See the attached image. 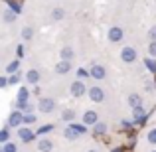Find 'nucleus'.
<instances>
[{
	"label": "nucleus",
	"mask_w": 156,
	"mask_h": 152,
	"mask_svg": "<svg viewBox=\"0 0 156 152\" xmlns=\"http://www.w3.org/2000/svg\"><path fill=\"white\" fill-rule=\"evenodd\" d=\"M148 142H150V144H156V129H152L148 133Z\"/></svg>",
	"instance_id": "27"
},
{
	"label": "nucleus",
	"mask_w": 156,
	"mask_h": 152,
	"mask_svg": "<svg viewBox=\"0 0 156 152\" xmlns=\"http://www.w3.org/2000/svg\"><path fill=\"white\" fill-rule=\"evenodd\" d=\"M63 18V10H61V8H55V10H53V20H61Z\"/></svg>",
	"instance_id": "26"
},
{
	"label": "nucleus",
	"mask_w": 156,
	"mask_h": 152,
	"mask_svg": "<svg viewBox=\"0 0 156 152\" xmlns=\"http://www.w3.org/2000/svg\"><path fill=\"white\" fill-rule=\"evenodd\" d=\"M107 38H109V42H113V44H117V42H121L122 40V30L121 28H111L109 30V34H107Z\"/></svg>",
	"instance_id": "2"
},
{
	"label": "nucleus",
	"mask_w": 156,
	"mask_h": 152,
	"mask_svg": "<svg viewBox=\"0 0 156 152\" xmlns=\"http://www.w3.org/2000/svg\"><path fill=\"white\" fill-rule=\"evenodd\" d=\"M53 148V144H51V140H48V138H42V140L38 142V150L40 152H51Z\"/></svg>",
	"instance_id": "11"
},
{
	"label": "nucleus",
	"mask_w": 156,
	"mask_h": 152,
	"mask_svg": "<svg viewBox=\"0 0 156 152\" xmlns=\"http://www.w3.org/2000/svg\"><path fill=\"white\" fill-rule=\"evenodd\" d=\"M10 6H12V12H14V14H18V12H20V4H18V2L10 0Z\"/></svg>",
	"instance_id": "30"
},
{
	"label": "nucleus",
	"mask_w": 156,
	"mask_h": 152,
	"mask_svg": "<svg viewBox=\"0 0 156 152\" xmlns=\"http://www.w3.org/2000/svg\"><path fill=\"white\" fill-rule=\"evenodd\" d=\"M8 125L14 126V129L20 126V125H22V113H20V111H14V113L10 115V118H8Z\"/></svg>",
	"instance_id": "7"
},
{
	"label": "nucleus",
	"mask_w": 156,
	"mask_h": 152,
	"mask_svg": "<svg viewBox=\"0 0 156 152\" xmlns=\"http://www.w3.org/2000/svg\"><path fill=\"white\" fill-rule=\"evenodd\" d=\"M89 75L95 77V79H105V67H101V65H93V69L89 71Z\"/></svg>",
	"instance_id": "10"
},
{
	"label": "nucleus",
	"mask_w": 156,
	"mask_h": 152,
	"mask_svg": "<svg viewBox=\"0 0 156 152\" xmlns=\"http://www.w3.org/2000/svg\"><path fill=\"white\" fill-rule=\"evenodd\" d=\"M4 20H6V22H12V20H14V12H6Z\"/></svg>",
	"instance_id": "34"
},
{
	"label": "nucleus",
	"mask_w": 156,
	"mask_h": 152,
	"mask_svg": "<svg viewBox=\"0 0 156 152\" xmlns=\"http://www.w3.org/2000/svg\"><path fill=\"white\" fill-rule=\"evenodd\" d=\"M148 51H150V55H152V57H156V42H152V44H150Z\"/></svg>",
	"instance_id": "32"
},
{
	"label": "nucleus",
	"mask_w": 156,
	"mask_h": 152,
	"mask_svg": "<svg viewBox=\"0 0 156 152\" xmlns=\"http://www.w3.org/2000/svg\"><path fill=\"white\" fill-rule=\"evenodd\" d=\"M148 36H150V40H152V42H156V26H154V28H150Z\"/></svg>",
	"instance_id": "33"
},
{
	"label": "nucleus",
	"mask_w": 156,
	"mask_h": 152,
	"mask_svg": "<svg viewBox=\"0 0 156 152\" xmlns=\"http://www.w3.org/2000/svg\"><path fill=\"white\" fill-rule=\"evenodd\" d=\"M18 81H20V75H18V73H12V77L8 79V83H12V85H14V83H18Z\"/></svg>",
	"instance_id": "31"
},
{
	"label": "nucleus",
	"mask_w": 156,
	"mask_h": 152,
	"mask_svg": "<svg viewBox=\"0 0 156 152\" xmlns=\"http://www.w3.org/2000/svg\"><path fill=\"white\" fill-rule=\"evenodd\" d=\"M63 134H65V138H67V140H73V138H77V136H79V134H77L75 130L71 129V126H69V129H65V133H63Z\"/></svg>",
	"instance_id": "21"
},
{
	"label": "nucleus",
	"mask_w": 156,
	"mask_h": 152,
	"mask_svg": "<svg viewBox=\"0 0 156 152\" xmlns=\"http://www.w3.org/2000/svg\"><path fill=\"white\" fill-rule=\"evenodd\" d=\"M38 107H40V111H42V113H51L53 107H55V103H53L51 99H42Z\"/></svg>",
	"instance_id": "8"
},
{
	"label": "nucleus",
	"mask_w": 156,
	"mask_h": 152,
	"mask_svg": "<svg viewBox=\"0 0 156 152\" xmlns=\"http://www.w3.org/2000/svg\"><path fill=\"white\" fill-rule=\"evenodd\" d=\"M18 61H12V63H8V67H6V71L8 73H16V71H18Z\"/></svg>",
	"instance_id": "24"
},
{
	"label": "nucleus",
	"mask_w": 156,
	"mask_h": 152,
	"mask_svg": "<svg viewBox=\"0 0 156 152\" xmlns=\"http://www.w3.org/2000/svg\"><path fill=\"white\" fill-rule=\"evenodd\" d=\"M146 121V113L142 107H134V122L136 125H142V122Z\"/></svg>",
	"instance_id": "9"
},
{
	"label": "nucleus",
	"mask_w": 156,
	"mask_h": 152,
	"mask_svg": "<svg viewBox=\"0 0 156 152\" xmlns=\"http://www.w3.org/2000/svg\"><path fill=\"white\" fill-rule=\"evenodd\" d=\"M97 113L95 111H87V113L83 115V125L85 126H91V125H97Z\"/></svg>",
	"instance_id": "4"
},
{
	"label": "nucleus",
	"mask_w": 156,
	"mask_h": 152,
	"mask_svg": "<svg viewBox=\"0 0 156 152\" xmlns=\"http://www.w3.org/2000/svg\"><path fill=\"white\" fill-rule=\"evenodd\" d=\"M22 38L24 40H30L32 38V30H30V28H24V30H22Z\"/></svg>",
	"instance_id": "28"
},
{
	"label": "nucleus",
	"mask_w": 156,
	"mask_h": 152,
	"mask_svg": "<svg viewBox=\"0 0 156 152\" xmlns=\"http://www.w3.org/2000/svg\"><path fill=\"white\" fill-rule=\"evenodd\" d=\"M105 130H107V125H103V122H97V125H95V130H93V133H95V134H103Z\"/></svg>",
	"instance_id": "23"
},
{
	"label": "nucleus",
	"mask_w": 156,
	"mask_h": 152,
	"mask_svg": "<svg viewBox=\"0 0 156 152\" xmlns=\"http://www.w3.org/2000/svg\"><path fill=\"white\" fill-rule=\"evenodd\" d=\"M18 134H20V138H22V142H32L36 138V133H32L30 129H20Z\"/></svg>",
	"instance_id": "6"
},
{
	"label": "nucleus",
	"mask_w": 156,
	"mask_h": 152,
	"mask_svg": "<svg viewBox=\"0 0 156 152\" xmlns=\"http://www.w3.org/2000/svg\"><path fill=\"white\" fill-rule=\"evenodd\" d=\"M36 121H38V118H36V115H34V113H26V115H22V122H24V125H34Z\"/></svg>",
	"instance_id": "14"
},
{
	"label": "nucleus",
	"mask_w": 156,
	"mask_h": 152,
	"mask_svg": "<svg viewBox=\"0 0 156 152\" xmlns=\"http://www.w3.org/2000/svg\"><path fill=\"white\" fill-rule=\"evenodd\" d=\"M59 55H61V61H69L73 57V50H71V48H63Z\"/></svg>",
	"instance_id": "15"
},
{
	"label": "nucleus",
	"mask_w": 156,
	"mask_h": 152,
	"mask_svg": "<svg viewBox=\"0 0 156 152\" xmlns=\"http://www.w3.org/2000/svg\"><path fill=\"white\" fill-rule=\"evenodd\" d=\"M61 118H63V121H67V122H71L73 118H75V111H71V109L63 111V113H61Z\"/></svg>",
	"instance_id": "16"
},
{
	"label": "nucleus",
	"mask_w": 156,
	"mask_h": 152,
	"mask_svg": "<svg viewBox=\"0 0 156 152\" xmlns=\"http://www.w3.org/2000/svg\"><path fill=\"white\" fill-rule=\"evenodd\" d=\"M89 152H97V150H89Z\"/></svg>",
	"instance_id": "37"
},
{
	"label": "nucleus",
	"mask_w": 156,
	"mask_h": 152,
	"mask_svg": "<svg viewBox=\"0 0 156 152\" xmlns=\"http://www.w3.org/2000/svg\"><path fill=\"white\" fill-rule=\"evenodd\" d=\"M0 152H18V146H16L14 142H6V144H4V148L0 150Z\"/></svg>",
	"instance_id": "20"
},
{
	"label": "nucleus",
	"mask_w": 156,
	"mask_h": 152,
	"mask_svg": "<svg viewBox=\"0 0 156 152\" xmlns=\"http://www.w3.org/2000/svg\"><path fill=\"white\" fill-rule=\"evenodd\" d=\"M28 95H30V93H28V89L22 87V89H20V93H18V103H26L28 101Z\"/></svg>",
	"instance_id": "18"
},
{
	"label": "nucleus",
	"mask_w": 156,
	"mask_h": 152,
	"mask_svg": "<svg viewBox=\"0 0 156 152\" xmlns=\"http://www.w3.org/2000/svg\"><path fill=\"white\" fill-rule=\"evenodd\" d=\"M77 75H79V77H87L89 71H87V69H77Z\"/></svg>",
	"instance_id": "35"
},
{
	"label": "nucleus",
	"mask_w": 156,
	"mask_h": 152,
	"mask_svg": "<svg viewBox=\"0 0 156 152\" xmlns=\"http://www.w3.org/2000/svg\"><path fill=\"white\" fill-rule=\"evenodd\" d=\"M26 81H28V83H32V85H36L40 81V73L36 71V69H30V71L26 73Z\"/></svg>",
	"instance_id": "12"
},
{
	"label": "nucleus",
	"mask_w": 156,
	"mask_h": 152,
	"mask_svg": "<svg viewBox=\"0 0 156 152\" xmlns=\"http://www.w3.org/2000/svg\"><path fill=\"white\" fill-rule=\"evenodd\" d=\"M87 93H89V99L93 103H103V99H105V93L101 87H89Z\"/></svg>",
	"instance_id": "1"
},
{
	"label": "nucleus",
	"mask_w": 156,
	"mask_h": 152,
	"mask_svg": "<svg viewBox=\"0 0 156 152\" xmlns=\"http://www.w3.org/2000/svg\"><path fill=\"white\" fill-rule=\"evenodd\" d=\"M71 129L75 130L77 134H83L85 133V125H71Z\"/></svg>",
	"instance_id": "25"
},
{
	"label": "nucleus",
	"mask_w": 156,
	"mask_h": 152,
	"mask_svg": "<svg viewBox=\"0 0 156 152\" xmlns=\"http://www.w3.org/2000/svg\"><path fill=\"white\" fill-rule=\"evenodd\" d=\"M69 69H71V65H69V61H59L55 67L57 73H61V75H65V73H69Z\"/></svg>",
	"instance_id": "13"
},
{
	"label": "nucleus",
	"mask_w": 156,
	"mask_h": 152,
	"mask_svg": "<svg viewBox=\"0 0 156 152\" xmlns=\"http://www.w3.org/2000/svg\"><path fill=\"white\" fill-rule=\"evenodd\" d=\"M129 105L133 107V109H134V107H140V97H138L136 93H133V95L129 97Z\"/></svg>",
	"instance_id": "17"
},
{
	"label": "nucleus",
	"mask_w": 156,
	"mask_h": 152,
	"mask_svg": "<svg viewBox=\"0 0 156 152\" xmlns=\"http://www.w3.org/2000/svg\"><path fill=\"white\" fill-rule=\"evenodd\" d=\"M121 57H122V61L130 63V61H134V59H136V51H134L133 48H122V51H121Z\"/></svg>",
	"instance_id": "3"
},
{
	"label": "nucleus",
	"mask_w": 156,
	"mask_h": 152,
	"mask_svg": "<svg viewBox=\"0 0 156 152\" xmlns=\"http://www.w3.org/2000/svg\"><path fill=\"white\" fill-rule=\"evenodd\" d=\"M8 140H10V133H8L6 129H2V130H0V142H4V144H6Z\"/></svg>",
	"instance_id": "22"
},
{
	"label": "nucleus",
	"mask_w": 156,
	"mask_h": 152,
	"mask_svg": "<svg viewBox=\"0 0 156 152\" xmlns=\"http://www.w3.org/2000/svg\"><path fill=\"white\" fill-rule=\"evenodd\" d=\"M144 65H146V67H148L152 73H156V59H154V57H148V59H144Z\"/></svg>",
	"instance_id": "19"
},
{
	"label": "nucleus",
	"mask_w": 156,
	"mask_h": 152,
	"mask_svg": "<svg viewBox=\"0 0 156 152\" xmlns=\"http://www.w3.org/2000/svg\"><path fill=\"white\" fill-rule=\"evenodd\" d=\"M71 95H73V97L85 95V85L81 83V81H73V83H71Z\"/></svg>",
	"instance_id": "5"
},
{
	"label": "nucleus",
	"mask_w": 156,
	"mask_h": 152,
	"mask_svg": "<svg viewBox=\"0 0 156 152\" xmlns=\"http://www.w3.org/2000/svg\"><path fill=\"white\" fill-rule=\"evenodd\" d=\"M51 129H53L51 125H46V126H42V129H40V130H38V133H36V134H46V133H50Z\"/></svg>",
	"instance_id": "29"
},
{
	"label": "nucleus",
	"mask_w": 156,
	"mask_h": 152,
	"mask_svg": "<svg viewBox=\"0 0 156 152\" xmlns=\"http://www.w3.org/2000/svg\"><path fill=\"white\" fill-rule=\"evenodd\" d=\"M6 85H8V79H6V77H0V89L6 87Z\"/></svg>",
	"instance_id": "36"
}]
</instances>
